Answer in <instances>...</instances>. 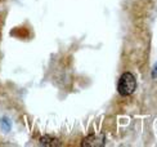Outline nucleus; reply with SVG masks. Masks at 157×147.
Returning a JSON list of instances; mask_svg holds the SVG:
<instances>
[{"label": "nucleus", "mask_w": 157, "mask_h": 147, "mask_svg": "<svg viewBox=\"0 0 157 147\" xmlns=\"http://www.w3.org/2000/svg\"><path fill=\"white\" fill-rule=\"evenodd\" d=\"M136 88V80L135 77L132 75L130 72H125L122 74L120 80H119V86H117V90L121 96H130L133 94L134 90Z\"/></svg>", "instance_id": "obj_1"}, {"label": "nucleus", "mask_w": 157, "mask_h": 147, "mask_svg": "<svg viewBox=\"0 0 157 147\" xmlns=\"http://www.w3.org/2000/svg\"><path fill=\"white\" fill-rule=\"evenodd\" d=\"M103 142H104V139H103L102 136L98 137V136L93 134V136H89L86 139H85L84 146H102Z\"/></svg>", "instance_id": "obj_2"}, {"label": "nucleus", "mask_w": 157, "mask_h": 147, "mask_svg": "<svg viewBox=\"0 0 157 147\" xmlns=\"http://www.w3.org/2000/svg\"><path fill=\"white\" fill-rule=\"evenodd\" d=\"M0 125H2V129L4 132H9L10 130V121L8 119H2V121H0Z\"/></svg>", "instance_id": "obj_3"}, {"label": "nucleus", "mask_w": 157, "mask_h": 147, "mask_svg": "<svg viewBox=\"0 0 157 147\" xmlns=\"http://www.w3.org/2000/svg\"><path fill=\"white\" fill-rule=\"evenodd\" d=\"M152 77H157V65L155 66V69L152 71Z\"/></svg>", "instance_id": "obj_4"}]
</instances>
